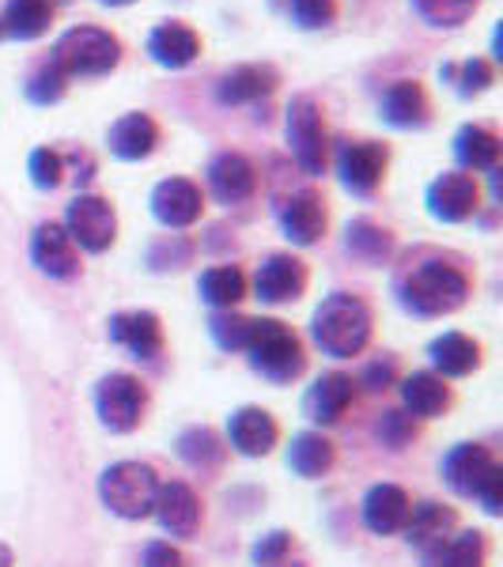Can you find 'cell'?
<instances>
[{"label":"cell","instance_id":"cell-43","mask_svg":"<svg viewBox=\"0 0 503 567\" xmlns=\"http://www.w3.org/2000/svg\"><path fill=\"white\" fill-rule=\"evenodd\" d=\"M144 567H189V564H186V556H182L175 545L155 542V545L144 548Z\"/></svg>","mask_w":503,"mask_h":567},{"label":"cell","instance_id":"cell-32","mask_svg":"<svg viewBox=\"0 0 503 567\" xmlns=\"http://www.w3.org/2000/svg\"><path fill=\"white\" fill-rule=\"evenodd\" d=\"M420 567H484V537L459 534L451 542H439L424 553Z\"/></svg>","mask_w":503,"mask_h":567},{"label":"cell","instance_id":"cell-44","mask_svg":"<svg viewBox=\"0 0 503 567\" xmlns=\"http://www.w3.org/2000/svg\"><path fill=\"white\" fill-rule=\"evenodd\" d=\"M500 484H503V473H500V465H496V470H492L489 477L481 481L478 496H473V499L484 503V511H489V515H500Z\"/></svg>","mask_w":503,"mask_h":567},{"label":"cell","instance_id":"cell-47","mask_svg":"<svg viewBox=\"0 0 503 567\" xmlns=\"http://www.w3.org/2000/svg\"><path fill=\"white\" fill-rule=\"evenodd\" d=\"M103 4H110V8H125V4H133V0H103Z\"/></svg>","mask_w":503,"mask_h":567},{"label":"cell","instance_id":"cell-4","mask_svg":"<svg viewBox=\"0 0 503 567\" xmlns=\"http://www.w3.org/2000/svg\"><path fill=\"white\" fill-rule=\"evenodd\" d=\"M53 65L65 76H106L122 61V42L99 27H72L53 45Z\"/></svg>","mask_w":503,"mask_h":567},{"label":"cell","instance_id":"cell-15","mask_svg":"<svg viewBox=\"0 0 503 567\" xmlns=\"http://www.w3.org/2000/svg\"><path fill=\"white\" fill-rule=\"evenodd\" d=\"M208 189H213V197L224 200V205H239V200H246L258 189V175H254L246 155L224 152L208 163Z\"/></svg>","mask_w":503,"mask_h":567},{"label":"cell","instance_id":"cell-29","mask_svg":"<svg viewBox=\"0 0 503 567\" xmlns=\"http://www.w3.org/2000/svg\"><path fill=\"white\" fill-rule=\"evenodd\" d=\"M454 155H459V163L470 171H496L500 136L492 130H484V125H465V130L454 136Z\"/></svg>","mask_w":503,"mask_h":567},{"label":"cell","instance_id":"cell-28","mask_svg":"<svg viewBox=\"0 0 503 567\" xmlns=\"http://www.w3.org/2000/svg\"><path fill=\"white\" fill-rule=\"evenodd\" d=\"M432 363L446 379H462V374H470L481 363V349L462 333H443L432 341Z\"/></svg>","mask_w":503,"mask_h":567},{"label":"cell","instance_id":"cell-23","mask_svg":"<svg viewBox=\"0 0 503 567\" xmlns=\"http://www.w3.org/2000/svg\"><path fill=\"white\" fill-rule=\"evenodd\" d=\"M277 84H280V76L273 65H239L219 80V103H227V106L254 103V99L273 95Z\"/></svg>","mask_w":503,"mask_h":567},{"label":"cell","instance_id":"cell-13","mask_svg":"<svg viewBox=\"0 0 503 567\" xmlns=\"http://www.w3.org/2000/svg\"><path fill=\"white\" fill-rule=\"evenodd\" d=\"M254 288H258V299H265V303H288V299H299L307 288L304 261L291 258V254H273V258H265L258 265Z\"/></svg>","mask_w":503,"mask_h":567},{"label":"cell","instance_id":"cell-25","mask_svg":"<svg viewBox=\"0 0 503 567\" xmlns=\"http://www.w3.org/2000/svg\"><path fill=\"white\" fill-rule=\"evenodd\" d=\"M428 95L417 80H398L394 87L382 95V117H387L394 130H420L428 122Z\"/></svg>","mask_w":503,"mask_h":567},{"label":"cell","instance_id":"cell-26","mask_svg":"<svg viewBox=\"0 0 503 567\" xmlns=\"http://www.w3.org/2000/svg\"><path fill=\"white\" fill-rule=\"evenodd\" d=\"M50 23H53L50 0H8L4 20H0L8 39H20V42L39 39V34L50 31Z\"/></svg>","mask_w":503,"mask_h":567},{"label":"cell","instance_id":"cell-20","mask_svg":"<svg viewBox=\"0 0 503 567\" xmlns=\"http://www.w3.org/2000/svg\"><path fill=\"white\" fill-rule=\"evenodd\" d=\"M492 470H496V462H492V454L478 443L454 446L443 458V477L454 492H462V496H478L481 481L489 477Z\"/></svg>","mask_w":503,"mask_h":567},{"label":"cell","instance_id":"cell-37","mask_svg":"<svg viewBox=\"0 0 503 567\" xmlns=\"http://www.w3.org/2000/svg\"><path fill=\"white\" fill-rule=\"evenodd\" d=\"M178 451H182V458H186L189 465H216L219 462V443H216V435L208 432V427H194V432H186L178 439Z\"/></svg>","mask_w":503,"mask_h":567},{"label":"cell","instance_id":"cell-39","mask_svg":"<svg viewBox=\"0 0 503 567\" xmlns=\"http://www.w3.org/2000/svg\"><path fill=\"white\" fill-rule=\"evenodd\" d=\"M288 16H291V23H296V27L315 31V27L333 23L337 4H333V0H288Z\"/></svg>","mask_w":503,"mask_h":567},{"label":"cell","instance_id":"cell-22","mask_svg":"<svg viewBox=\"0 0 503 567\" xmlns=\"http://www.w3.org/2000/svg\"><path fill=\"white\" fill-rule=\"evenodd\" d=\"M160 144V125L148 114H125L110 125V152L117 159H148Z\"/></svg>","mask_w":503,"mask_h":567},{"label":"cell","instance_id":"cell-46","mask_svg":"<svg viewBox=\"0 0 503 567\" xmlns=\"http://www.w3.org/2000/svg\"><path fill=\"white\" fill-rule=\"evenodd\" d=\"M0 567H12V548L0 545Z\"/></svg>","mask_w":503,"mask_h":567},{"label":"cell","instance_id":"cell-27","mask_svg":"<svg viewBox=\"0 0 503 567\" xmlns=\"http://www.w3.org/2000/svg\"><path fill=\"white\" fill-rule=\"evenodd\" d=\"M401 401H406V409L413 416H439L446 405H451V393H446L443 379L432 371H417L409 374L406 382H401Z\"/></svg>","mask_w":503,"mask_h":567},{"label":"cell","instance_id":"cell-7","mask_svg":"<svg viewBox=\"0 0 503 567\" xmlns=\"http://www.w3.org/2000/svg\"><path fill=\"white\" fill-rule=\"evenodd\" d=\"M144 405H148V398L133 374H106L95 390V413L110 432H133L144 420Z\"/></svg>","mask_w":503,"mask_h":567},{"label":"cell","instance_id":"cell-42","mask_svg":"<svg viewBox=\"0 0 503 567\" xmlns=\"http://www.w3.org/2000/svg\"><path fill=\"white\" fill-rule=\"evenodd\" d=\"M288 548H291L288 534H269V537H265V542L254 545V564H261V567H277L280 560H285Z\"/></svg>","mask_w":503,"mask_h":567},{"label":"cell","instance_id":"cell-5","mask_svg":"<svg viewBox=\"0 0 503 567\" xmlns=\"http://www.w3.org/2000/svg\"><path fill=\"white\" fill-rule=\"evenodd\" d=\"M155 492H160V477L152 465L141 462H114L99 477V496L117 518H148L155 507Z\"/></svg>","mask_w":503,"mask_h":567},{"label":"cell","instance_id":"cell-10","mask_svg":"<svg viewBox=\"0 0 503 567\" xmlns=\"http://www.w3.org/2000/svg\"><path fill=\"white\" fill-rule=\"evenodd\" d=\"M152 213L163 227H189L205 213V194L189 178H167L152 189Z\"/></svg>","mask_w":503,"mask_h":567},{"label":"cell","instance_id":"cell-1","mask_svg":"<svg viewBox=\"0 0 503 567\" xmlns=\"http://www.w3.org/2000/svg\"><path fill=\"white\" fill-rule=\"evenodd\" d=\"M310 329H315V341L326 355L349 360V355H360L363 344L371 341V310L356 296H329L315 310Z\"/></svg>","mask_w":503,"mask_h":567},{"label":"cell","instance_id":"cell-12","mask_svg":"<svg viewBox=\"0 0 503 567\" xmlns=\"http://www.w3.org/2000/svg\"><path fill=\"white\" fill-rule=\"evenodd\" d=\"M152 515L160 518V526L167 529L171 537H194L201 526V503L189 484L171 481V484H160V492H155Z\"/></svg>","mask_w":503,"mask_h":567},{"label":"cell","instance_id":"cell-17","mask_svg":"<svg viewBox=\"0 0 503 567\" xmlns=\"http://www.w3.org/2000/svg\"><path fill=\"white\" fill-rule=\"evenodd\" d=\"M280 227L296 246H310L322 239L326 231V208L322 197L315 189H304V194H291L285 205H280Z\"/></svg>","mask_w":503,"mask_h":567},{"label":"cell","instance_id":"cell-41","mask_svg":"<svg viewBox=\"0 0 503 567\" xmlns=\"http://www.w3.org/2000/svg\"><path fill=\"white\" fill-rule=\"evenodd\" d=\"M246 329H250V318H213V333L219 349H243Z\"/></svg>","mask_w":503,"mask_h":567},{"label":"cell","instance_id":"cell-2","mask_svg":"<svg viewBox=\"0 0 503 567\" xmlns=\"http://www.w3.org/2000/svg\"><path fill=\"white\" fill-rule=\"evenodd\" d=\"M465 296H470V280H465L462 269H454L446 261L417 265L406 277V284H401V303L424 318L451 315V310L465 303Z\"/></svg>","mask_w":503,"mask_h":567},{"label":"cell","instance_id":"cell-31","mask_svg":"<svg viewBox=\"0 0 503 567\" xmlns=\"http://www.w3.org/2000/svg\"><path fill=\"white\" fill-rule=\"evenodd\" d=\"M288 465L307 481L322 477V473H329V465H333V443L318 432L296 435L291 439V451H288Z\"/></svg>","mask_w":503,"mask_h":567},{"label":"cell","instance_id":"cell-6","mask_svg":"<svg viewBox=\"0 0 503 567\" xmlns=\"http://www.w3.org/2000/svg\"><path fill=\"white\" fill-rule=\"evenodd\" d=\"M288 144L307 175H322L326 171V122H322V106H318L310 95L291 99Z\"/></svg>","mask_w":503,"mask_h":567},{"label":"cell","instance_id":"cell-18","mask_svg":"<svg viewBox=\"0 0 503 567\" xmlns=\"http://www.w3.org/2000/svg\"><path fill=\"white\" fill-rule=\"evenodd\" d=\"M201 53V39L186 23H163L148 34V58L163 69H186Z\"/></svg>","mask_w":503,"mask_h":567},{"label":"cell","instance_id":"cell-8","mask_svg":"<svg viewBox=\"0 0 503 567\" xmlns=\"http://www.w3.org/2000/svg\"><path fill=\"white\" fill-rule=\"evenodd\" d=\"M65 231L72 246H80V250H88V254H103L117 239V216H114V208H110V200L88 194L69 205Z\"/></svg>","mask_w":503,"mask_h":567},{"label":"cell","instance_id":"cell-21","mask_svg":"<svg viewBox=\"0 0 503 567\" xmlns=\"http://www.w3.org/2000/svg\"><path fill=\"white\" fill-rule=\"evenodd\" d=\"M409 518V496L398 488V484H374L363 499V523H368L371 534L387 537L398 534Z\"/></svg>","mask_w":503,"mask_h":567},{"label":"cell","instance_id":"cell-40","mask_svg":"<svg viewBox=\"0 0 503 567\" xmlns=\"http://www.w3.org/2000/svg\"><path fill=\"white\" fill-rule=\"evenodd\" d=\"M27 167H31V178L39 189H53L61 182V155L50 148L31 152V163H27Z\"/></svg>","mask_w":503,"mask_h":567},{"label":"cell","instance_id":"cell-3","mask_svg":"<svg viewBox=\"0 0 503 567\" xmlns=\"http://www.w3.org/2000/svg\"><path fill=\"white\" fill-rule=\"evenodd\" d=\"M243 352L250 355V368L261 371L269 382H291L304 371V344L277 318H258L246 329Z\"/></svg>","mask_w":503,"mask_h":567},{"label":"cell","instance_id":"cell-16","mask_svg":"<svg viewBox=\"0 0 503 567\" xmlns=\"http://www.w3.org/2000/svg\"><path fill=\"white\" fill-rule=\"evenodd\" d=\"M31 258L45 272V277H58V280H65V277H72V272L80 269L76 246H72L69 231L61 224H42L39 231H34Z\"/></svg>","mask_w":503,"mask_h":567},{"label":"cell","instance_id":"cell-45","mask_svg":"<svg viewBox=\"0 0 503 567\" xmlns=\"http://www.w3.org/2000/svg\"><path fill=\"white\" fill-rule=\"evenodd\" d=\"M368 379H371V382H379V386H382V382H390V368H371V371H368ZM379 386H374V390H379Z\"/></svg>","mask_w":503,"mask_h":567},{"label":"cell","instance_id":"cell-19","mask_svg":"<svg viewBox=\"0 0 503 567\" xmlns=\"http://www.w3.org/2000/svg\"><path fill=\"white\" fill-rule=\"evenodd\" d=\"M227 439H232V446L246 454V458H261V454H269L277 446V424H273V416L265 409L246 405L227 424Z\"/></svg>","mask_w":503,"mask_h":567},{"label":"cell","instance_id":"cell-11","mask_svg":"<svg viewBox=\"0 0 503 567\" xmlns=\"http://www.w3.org/2000/svg\"><path fill=\"white\" fill-rule=\"evenodd\" d=\"M478 197V182L462 175V171H446L428 186V213L443 219V224H462V219L473 216Z\"/></svg>","mask_w":503,"mask_h":567},{"label":"cell","instance_id":"cell-24","mask_svg":"<svg viewBox=\"0 0 503 567\" xmlns=\"http://www.w3.org/2000/svg\"><path fill=\"white\" fill-rule=\"evenodd\" d=\"M349 405H352V379L341 371L322 374L307 393V416L315 424H337Z\"/></svg>","mask_w":503,"mask_h":567},{"label":"cell","instance_id":"cell-34","mask_svg":"<svg viewBox=\"0 0 503 567\" xmlns=\"http://www.w3.org/2000/svg\"><path fill=\"white\" fill-rule=\"evenodd\" d=\"M409 4L432 27H459L478 12V0H409Z\"/></svg>","mask_w":503,"mask_h":567},{"label":"cell","instance_id":"cell-9","mask_svg":"<svg viewBox=\"0 0 503 567\" xmlns=\"http://www.w3.org/2000/svg\"><path fill=\"white\" fill-rule=\"evenodd\" d=\"M337 175H341L345 189L368 197L387 175V148L374 141H349L337 152Z\"/></svg>","mask_w":503,"mask_h":567},{"label":"cell","instance_id":"cell-14","mask_svg":"<svg viewBox=\"0 0 503 567\" xmlns=\"http://www.w3.org/2000/svg\"><path fill=\"white\" fill-rule=\"evenodd\" d=\"M110 341L130 349L136 360H152L163 349V329L152 310H125L110 318Z\"/></svg>","mask_w":503,"mask_h":567},{"label":"cell","instance_id":"cell-35","mask_svg":"<svg viewBox=\"0 0 503 567\" xmlns=\"http://www.w3.org/2000/svg\"><path fill=\"white\" fill-rule=\"evenodd\" d=\"M349 246L360 254V258L379 261V258H387V254H390V235L382 231V227L368 224V219H360V224L349 227Z\"/></svg>","mask_w":503,"mask_h":567},{"label":"cell","instance_id":"cell-30","mask_svg":"<svg viewBox=\"0 0 503 567\" xmlns=\"http://www.w3.org/2000/svg\"><path fill=\"white\" fill-rule=\"evenodd\" d=\"M454 526V515L446 507H439V503H420V507H409V518H406V537L413 545H424L432 548L439 542H446V534H451Z\"/></svg>","mask_w":503,"mask_h":567},{"label":"cell","instance_id":"cell-33","mask_svg":"<svg viewBox=\"0 0 503 567\" xmlns=\"http://www.w3.org/2000/svg\"><path fill=\"white\" fill-rule=\"evenodd\" d=\"M246 296V277L235 265H216L201 277V299L208 307H235Z\"/></svg>","mask_w":503,"mask_h":567},{"label":"cell","instance_id":"cell-38","mask_svg":"<svg viewBox=\"0 0 503 567\" xmlns=\"http://www.w3.org/2000/svg\"><path fill=\"white\" fill-rule=\"evenodd\" d=\"M65 84H69V76L50 61V65H42L31 76V84H27V95H31V103L50 106V103H58V99L65 95Z\"/></svg>","mask_w":503,"mask_h":567},{"label":"cell","instance_id":"cell-36","mask_svg":"<svg viewBox=\"0 0 503 567\" xmlns=\"http://www.w3.org/2000/svg\"><path fill=\"white\" fill-rule=\"evenodd\" d=\"M443 76H451L454 84H459L462 95H481V91L492 87V80H496V72H492V65L484 58H470L465 65L459 69H443Z\"/></svg>","mask_w":503,"mask_h":567}]
</instances>
